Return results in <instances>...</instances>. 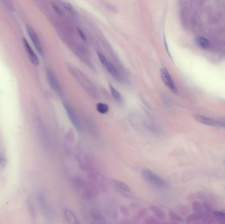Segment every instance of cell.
Returning a JSON list of instances; mask_svg holds the SVG:
<instances>
[{
    "instance_id": "cell-17",
    "label": "cell",
    "mask_w": 225,
    "mask_h": 224,
    "mask_svg": "<svg viewBox=\"0 0 225 224\" xmlns=\"http://www.w3.org/2000/svg\"><path fill=\"white\" fill-rule=\"evenodd\" d=\"M77 30H78V32L80 35V36L81 37L82 39L84 40V41H86V34L84 32L80 29V28H77Z\"/></svg>"
},
{
    "instance_id": "cell-19",
    "label": "cell",
    "mask_w": 225,
    "mask_h": 224,
    "mask_svg": "<svg viewBox=\"0 0 225 224\" xmlns=\"http://www.w3.org/2000/svg\"><path fill=\"white\" fill-rule=\"evenodd\" d=\"M52 7H53V9H54V11H55L56 12H57V13L59 14V15L61 14V9L59 8V6H57L56 4L53 3V4H52Z\"/></svg>"
},
{
    "instance_id": "cell-12",
    "label": "cell",
    "mask_w": 225,
    "mask_h": 224,
    "mask_svg": "<svg viewBox=\"0 0 225 224\" xmlns=\"http://www.w3.org/2000/svg\"><path fill=\"white\" fill-rule=\"evenodd\" d=\"M109 87H110V91H111V95L113 96V99L116 101L118 103H120V104L123 103V97H122V95H120V93L113 86L110 85L109 86Z\"/></svg>"
},
{
    "instance_id": "cell-8",
    "label": "cell",
    "mask_w": 225,
    "mask_h": 224,
    "mask_svg": "<svg viewBox=\"0 0 225 224\" xmlns=\"http://www.w3.org/2000/svg\"><path fill=\"white\" fill-rule=\"evenodd\" d=\"M27 30L28 34L30 37V39L32 40V42H33L36 50L38 51V52L39 53L40 55H42L43 54V49L42 47V45H41L39 38H38V36L36 34L35 32L30 27H27Z\"/></svg>"
},
{
    "instance_id": "cell-10",
    "label": "cell",
    "mask_w": 225,
    "mask_h": 224,
    "mask_svg": "<svg viewBox=\"0 0 225 224\" xmlns=\"http://www.w3.org/2000/svg\"><path fill=\"white\" fill-rule=\"evenodd\" d=\"M106 68V70L109 72L112 76L117 79V80H121V76L119 74V72H118V70H117V68H115V67L113 65L112 63L108 62L107 65L105 66V67Z\"/></svg>"
},
{
    "instance_id": "cell-2",
    "label": "cell",
    "mask_w": 225,
    "mask_h": 224,
    "mask_svg": "<svg viewBox=\"0 0 225 224\" xmlns=\"http://www.w3.org/2000/svg\"><path fill=\"white\" fill-rule=\"evenodd\" d=\"M142 176L144 180L154 187L158 188H164L167 186V183L151 170L146 169L142 172Z\"/></svg>"
},
{
    "instance_id": "cell-16",
    "label": "cell",
    "mask_w": 225,
    "mask_h": 224,
    "mask_svg": "<svg viewBox=\"0 0 225 224\" xmlns=\"http://www.w3.org/2000/svg\"><path fill=\"white\" fill-rule=\"evenodd\" d=\"M98 56L99 57V59H100L101 63L102 64V65L104 66V67H105V66L107 65V63H108L109 61L106 59L105 56L103 55L102 53H101L100 52H98Z\"/></svg>"
},
{
    "instance_id": "cell-18",
    "label": "cell",
    "mask_w": 225,
    "mask_h": 224,
    "mask_svg": "<svg viewBox=\"0 0 225 224\" xmlns=\"http://www.w3.org/2000/svg\"><path fill=\"white\" fill-rule=\"evenodd\" d=\"M215 214L216 216H217L218 217H222V218H224L225 219V210L224 211H218V212H215Z\"/></svg>"
},
{
    "instance_id": "cell-5",
    "label": "cell",
    "mask_w": 225,
    "mask_h": 224,
    "mask_svg": "<svg viewBox=\"0 0 225 224\" xmlns=\"http://www.w3.org/2000/svg\"><path fill=\"white\" fill-rule=\"evenodd\" d=\"M195 119L202 124L208 125L213 127H224L225 128V123L222 122L221 121H218L217 120L211 118L203 116V115L196 114L194 116Z\"/></svg>"
},
{
    "instance_id": "cell-6",
    "label": "cell",
    "mask_w": 225,
    "mask_h": 224,
    "mask_svg": "<svg viewBox=\"0 0 225 224\" xmlns=\"http://www.w3.org/2000/svg\"><path fill=\"white\" fill-rule=\"evenodd\" d=\"M46 75H47V79L51 88L53 89V91L55 93L58 95H61L62 92H61V86L54 72L52 71H51V70H48L47 71Z\"/></svg>"
},
{
    "instance_id": "cell-15",
    "label": "cell",
    "mask_w": 225,
    "mask_h": 224,
    "mask_svg": "<svg viewBox=\"0 0 225 224\" xmlns=\"http://www.w3.org/2000/svg\"><path fill=\"white\" fill-rule=\"evenodd\" d=\"M63 7H65L66 9V10L70 12V13H71L72 15H76V10L74 9V8L73 7V6L71 4L68 3V2H63Z\"/></svg>"
},
{
    "instance_id": "cell-1",
    "label": "cell",
    "mask_w": 225,
    "mask_h": 224,
    "mask_svg": "<svg viewBox=\"0 0 225 224\" xmlns=\"http://www.w3.org/2000/svg\"><path fill=\"white\" fill-rule=\"evenodd\" d=\"M71 72L74 77L79 82L80 86L85 89V91L91 96L95 98L96 97V90L92 83L90 82L86 76L80 72L79 69L72 68Z\"/></svg>"
},
{
    "instance_id": "cell-14",
    "label": "cell",
    "mask_w": 225,
    "mask_h": 224,
    "mask_svg": "<svg viewBox=\"0 0 225 224\" xmlns=\"http://www.w3.org/2000/svg\"><path fill=\"white\" fill-rule=\"evenodd\" d=\"M96 108H97L98 111L100 114H107L109 111V107L107 105L102 103H99L97 106H96Z\"/></svg>"
},
{
    "instance_id": "cell-3",
    "label": "cell",
    "mask_w": 225,
    "mask_h": 224,
    "mask_svg": "<svg viewBox=\"0 0 225 224\" xmlns=\"http://www.w3.org/2000/svg\"><path fill=\"white\" fill-rule=\"evenodd\" d=\"M161 78L162 79L164 84L166 86L173 92H176L177 89L176 86L175 84V82L173 80L171 75L166 68H162L161 69Z\"/></svg>"
},
{
    "instance_id": "cell-13",
    "label": "cell",
    "mask_w": 225,
    "mask_h": 224,
    "mask_svg": "<svg viewBox=\"0 0 225 224\" xmlns=\"http://www.w3.org/2000/svg\"><path fill=\"white\" fill-rule=\"evenodd\" d=\"M196 42L199 46H200L203 49H206L209 47V41L203 37H197L196 38Z\"/></svg>"
},
{
    "instance_id": "cell-20",
    "label": "cell",
    "mask_w": 225,
    "mask_h": 224,
    "mask_svg": "<svg viewBox=\"0 0 225 224\" xmlns=\"http://www.w3.org/2000/svg\"><path fill=\"white\" fill-rule=\"evenodd\" d=\"M6 164V159L3 155H0V165L5 166Z\"/></svg>"
},
{
    "instance_id": "cell-9",
    "label": "cell",
    "mask_w": 225,
    "mask_h": 224,
    "mask_svg": "<svg viewBox=\"0 0 225 224\" xmlns=\"http://www.w3.org/2000/svg\"><path fill=\"white\" fill-rule=\"evenodd\" d=\"M23 45H24V47L25 48V50L27 51V55H28V56L29 57L30 61L32 62H33V65H34L36 66L39 65L40 61H39V59H38V57L36 55V53H34L33 49H32L31 47L30 46V45L28 43L27 40H26L25 38H23Z\"/></svg>"
},
{
    "instance_id": "cell-11",
    "label": "cell",
    "mask_w": 225,
    "mask_h": 224,
    "mask_svg": "<svg viewBox=\"0 0 225 224\" xmlns=\"http://www.w3.org/2000/svg\"><path fill=\"white\" fill-rule=\"evenodd\" d=\"M64 215H65V219L70 223H79L78 220L74 214L72 210L69 209H65L64 211Z\"/></svg>"
},
{
    "instance_id": "cell-7",
    "label": "cell",
    "mask_w": 225,
    "mask_h": 224,
    "mask_svg": "<svg viewBox=\"0 0 225 224\" xmlns=\"http://www.w3.org/2000/svg\"><path fill=\"white\" fill-rule=\"evenodd\" d=\"M112 185L115 189L125 196L129 197L132 195V191L130 187L124 182L120 180H112Z\"/></svg>"
},
{
    "instance_id": "cell-4",
    "label": "cell",
    "mask_w": 225,
    "mask_h": 224,
    "mask_svg": "<svg viewBox=\"0 0 225 224\" xmlns=\"http://www.w3.org/2000/svg\"><path fill=\"white\" fill-rule=\"evenodd\" d=\"M63 105H64V108L67 113V115L69 117V118L70 120V121L71 122V123L73 124V125L74 126V127L77 130H80V121L79 120L78 117H77V114L75 112V111L74 110V108H73V107L69 105L68 103H63Z\"/></svg>"
}]
</instances>
